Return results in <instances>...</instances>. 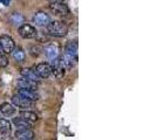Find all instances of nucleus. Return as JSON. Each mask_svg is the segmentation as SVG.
<instances>
[{
	"instance_id": "obj_1",
	"label": "nucleus",
	"mask_w": 156,
	"mask_h": 140,
	"mask_svg": "<svg viewBox=\"0 0 156 140\" xmlns=\"http://www.w3.org/2000/svg\"><path fill=\"white\" fill-rule=\"evenodd\" d=\"M47 28H48V33L51 35H53V36H56V38H63L68 33V27L62 21L49 22V25L47 26Z\"/></svg>"
},
{
	"instance_id": "obj_2",
	"label": "nucleus",
	"mask_w": 156,
	"mask_h": 140,
	"mask_svg": "<svg viewBox=\"0 0 156 140\" xmlns=\"http://www.w3.org/2000/svg\"><path fill=\"white\" fill-rule=\"evenodd\" d=\"M49 7L54 12L56 15H66L69 13V8L68 6L62 2V1H52L49 4Z\"/></svg>"
},
{
	"instance_id": "obj_3",
	"label": "nucleus",
	"mask_w": 156,
	"mask_h": 140,
	"mask_svg": "<svg viewBox=\"0 0 156 140\" xmlns=\"http://www.w3.org/2000/svg\"><path fill=\"white\" fill-rule=\"evenodd\" d=\"M0 47H1L2 52H5L6 54H9L14 50V41L8 35H1L0 36Z\"/></svg>"
},
{
	"instance_id": "obj_4",
	"label": "nucleus",
	"mask_w": 156,
	"mask_h": 140,
	"mask_svg": "<svg viewBox=\"0 0 156 140\" xmlns=\"http://www.w3.org/2000/svg\"><path fill=\"white\" fill-rule=\"evenodd\" d=\"M34 71L39 78H47L52 74V65H49L48 63H39Z\"/></svg>"
},
{
	"instance_id": "obj_5",
	"label": "nucleus",
	"mask_w": 156,
	"mask_h": 140,
	"mask_svg": "<svg viewBox=\"0 0 156 140\" xmlns=\"http://www.w3.org/2000/svg\"><path fill=\"white\" fill-rule=\"evenodd\" d=\"M19 34H20V36L23 38V39H33V38L37 36V31H35V28L33 26L25 23L23 26H20Z\"/></svg>"
},
{
	"instance_id": "obj_6",
	"label": "nucleus",
	"mask_w": 156,
	"mask_h": 140,
	"mask_svg": "<svg viewBox=\"0 0 156 140\" xmlns=\"http://www.w3.org/2000/svg\"><path fill=\"white\" fill-rule=\"evenodd\" d=\"M18 86L23 90H30V91H37L38 89V82H34L27 78H21L18 81Z\"/></svg>"
},
{
	"instance_id": "obj_7",
	"label": "nucleus",
	"mask_w": 156,
	"mask_h": 140,
	"mask_svg": "<svg viewBox=\"0 0 156 140\" xmlns=\"http://www.w3.org/2000/svg\"><path fill=\"white\" fill-rule=\"evenodd\" d=\"M33 21L37 23L38 26H48L51 22V18L48 16V14H46L45 12H38L35 13V15L33 18Z\"/></svg>"
},
{
	"instance_id": "obj_8",
	"label": "nucleus",
	"mask_w": 156,
	"mask_h": 140,
	"mask_svg": "<svg viewBox=\"0 0 156 140\" xmlns=\"http://www.w3.org/2000/svg\"><path fill=\"white\" fill-rule=\"evenodd\" d=\"M18 95L20 96V97H23L25 98L26 101L28 102H35L39 99L40 95L37 91H30V90H23V89H19V91H18Z\"/></svg>"
},
{
	"instance_id": "obj_9",
	"label": "nucleus",
	"mask_w": 156,
	"mask_h": 140,
	"mask_svg": "<svg viewBox=\"0 0 156 140\" xmlns=\"http://www.w3.org/2000/svg\"><path fill=\"white\" fill-rule=\"evenodd\" d=\"M44 53L49 60H55L59 55V47L54 43H51V45H48L47 47L44 48Z\"/></svg>"
},
{
	"instance_id": "obj_10",
	"label": "nucleus",
	"mask_w": 156,
	"mask_h": 140,
	"mask_svg": "<svg viewBox=\"0 0 156 140\" xmlns=\"http://www.w3.org/2000/svg\"><path fill=\"white\" fill-rule=\"evenodd\" d=\"M53 67H52V72L54 75L55 78H61L65 75V68L62 67V64L60 62V58H55L53 61Z\"/></svg>"
},
{
	"instance_id": "obj_11",
	"label": "nucleus",
	"mask_w": 156,
	"mask_h": 140,
	"mask_svg": "<svg viewBox=\"0 0 156 140\" xmlns=\"http://www.w3.org/2000/svg\"><path fill=\"white\" fill-rule=\"evenodd\" d=\"M12 103L13 105H16V108H21V109H28L32 106V103L28 101H26L25 98L20 97L19 95H16L12 97Z\"/></svg>"
},
{
	"instance_id": "obj_12",
	"label": "nucleus",
	"mask_w": 156,
	"mask_h": 140,
	"mask_svg": "<svg viewBox=\"0 0 156 140\" xmlns=\"http://www.w3.org/2000/svg\"><path fill=\"white\" fill-rule=\"evenodd\" d=\"M0 112L6 117H12L16 115V108L9 104V103H4L0 105Z\"/></svg>"
},
{
	"instance_id": "obj_13",
	"label": "nucleus",
	"mask_w": 156,
	"mask_h": 140,
	"mask_svg": "<svg viewBox=\"0 0 156 140\" xmlns=\"http://www.w3.org/2000/svg\"><path fill=\"white\" fill-rule=\"evenodd\" d=\"M20 118L23 119L25 122H27L28 124L35 123L38 120V116L34 112H31V111H21L20 112Z\"/></svg>"
},
{
	"instance_id": "obj_14",
	"label": "nucleus",
	"mask_w": 156,
	"mask_h": 140,
	"mask_svg": "<svg viewBox=\"0 0 156 140\" xmlns=\"http://www.w3.org/2000/svg\"><path fill=\"white\" fill-rule=\"evenodd\" d=\"M65 54L73 56V57H76L78 58V43L75 41H70L67 43L66 46V53Z\"/></svg>"
},
{
	"instance_id": "obj_15",
	"label": "nucleus",
	"mask_w": 156,
	"mask_h": 140,
	"mask_svg": "<svg viewBox=\"0 0 156 140\" xmlns=\"http://www.w3.org/2000/svg\"><path fill=\"white\" fill-rule=\"evenodd\" d=\"M16 138L18 140H32L34 138V133L31 130H23V131H16Z\"/></svg>"
},
{
	"instance_id": "obj_16",
	"label": "nucleus",
	"mask_w": 156,
	"mask_h": 140,
	"mask_svg": "<svg viewBox=\"0 0 156 140\" xmlns=\"http://www.w3.org/2000/svg\"><path fill=\"white\" fill-rule=\"evenodd\" d=\"M13 123L16 125V131H23V130H30L31 124H28L27 122H25L23 119H21L20 117L19 118H14L13 119Z\"/></svg>"
},
{
	"instance_id": "obj_17",
	"label": "nucleus",
	"mask_w": 156,
	"mask_h": 140,
	"mask_svg": "<svg viewBox=\"0 0 156 140\" xmlns=\"http://www.w3.org/2000/svg\"><path fill=\"white\" fill-rule=\"evenodd\" d=\"M21 75L23 76V78L31 79V81H34V82H38V79H39L34 69H30V68H26V69L21 70Z\"/></svg>"
},
{
	"instance_id": "obj_18",
	"label": "nucleus",
	"mask_w": 156,
	"mask_h": 140,
	"mask_svg": "<svg viewBox=\"0 0 156 140\" xmlns=\"http://www.w3.org/2000/svg\"><path fill=\"white\" fill-rule=\"evenodd\" d=\"M12 126L11 123L7 119H0V132L1 133H8L11 131Z\"/></svg>"
},
{
	"instance_id": "obj_19",
	"label": "nucleus",
	"mask_w": 156,
	"mask_h": 140,
	"mask_svg": "<svg viewBox=\"0 0 156 140\" xmlns=\"http://www.w3.org/2000/svg\"><path fill=\"white\" fill-rule=\"evenodd\" d=\"M25 57H26V55H25V52H23V49L18 48L16 50H13V58L16 60V62H23V61H25Z\"/></svg>"
},
{
	"instance_id": "obj_20",
	"label": "nucleus",
	"mask_w": 156,
	"mask_h": 140,
	"mask_svg": "<svg viewBox=\"0 0 156 140\" xmlns=\"http://www.w3.org/2000/svg\"><path fill=\"white\" fill-rule=\"evenodd\" d=\"M23 21V16L20 13H13L11 16V22L13 25H20Z\"/></svg>"
},
{
	"instance_id": "obj_21",
	"label": "nucleus",
	"mask_w": 156,
	"mask_h": 140,
	"mask_svg": "<svg viewBox=\"0 0 156 140\" xmlns=\"http://www.w3.org/2000/svg\"><path fill=\"white\" fill-rule=\"evenodd\" d=\"M8 64V58L5 55L0 54V68H4Z\"/></svg>"
},
{
	"instance_id": "obj_22",
	"label": "nucleus",
	"mask_w": 156,
	"mask_h": 140,
	"mask_svg": "<svg viewBox=\"0 0 156 140\" xmlns=\"http://www.w3.org/2000/svg\"><path fill=\"white\" fill-rule=\"evenodd\" d=\"M0 140H14L13 137L11 135V133H1L0 134Z\"/></svg>"
},
{
	"instance_id": "obj_23",
	"label": "nucleus",
	"mask_w": 156,
	"mask_h": 140,
	"mask_svg": "<svg viewBox=\"0 0 156 140\" xmlns=\"http://www.w3.org/2000/svg\"><path fill=\"white\" fill-rule=\"evenodd\" d=\"M0 2H2V4H5V6H8V4H9V1H5V0H1Z\"/></svg>"
},
{
	"instance_id": "obj_24",
	"label": "nucleus",
	"mask_w": 156,
	"mask_h": 140,
	"mask_svg": "<svg viewBox=\"0 0 156 140\" xmlns=\"http://www.w3.org/2000/svg\"><path fill=\"white\" fill-rule=\"evenodd\" d=\"M1 52H2V50H1V47H0V53H1Z\"/></svg>"
},
{
	"instance_id": "obj_25",
	"label": "nucleus",
	"mask_w": 156,
	"mask_h": 140,
	"mask_svg": "<svg viewBox=\"0 0 156 140\" xmlns=\"http://www.w3.org/2000/svg\"><path fill=\"white\" fill-rule=\"evenodd\" d=\"M0 85H1V81H0Z\"/></svg>"
}]
</instances>
